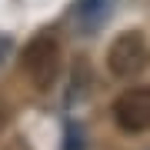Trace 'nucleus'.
Wrapping results in <instances>:
<instances>
[{
	"mask_svg": "<svg viewBox=\"0 0 150 150\" xmlns=\"http://www.w3.org/2000/svg\"><path fill=\"white\" fill-rule=\"evenodd\" d=\"M20 67L37 90H50L60 77V40L54 33H37L20 54Z\"/></svg>",
	"mask_w": 150,
	"mask_h": 150,
	"instance_id": "obj_1",
	"label": "nucleus"
},
{
	"mask_svg": "<svg viewBox=\"0 0 150 150\" xmlns=\"http://www.w3.org/2000/svg\"><path fill=\"white\" fill-rule=\"evenodd\" d=\"M147 64H150V47L140 30H123L113 37L107 50V70L113 77H137L147 70Z\"/></svg>",
	"mask_w": 150,
	"mask_h": 150,
	"instance_id": "obj_2",
	"label": "nucleus"
},
{
	"mask_svg": "<svg viewBox=\"0 0 150 150\" xmlns=\"http://www.w3.org/2000/svg\"><path fill=\"white\" fill-rule=\"evenodd\" d=\"M113 120L123 134L150 130V87H130L113 100Z\"/></svg>",
	"mask_w": 150,
	"mask_h": 150,
	"instance_id": "obj_3",
	"label": "nucleus"
},
{
	"mask_svg": "<svg viewBox=\"0 0 150 150\" xmlns=\"http://www.w3.org/2000/svg\"><path fill=\"white\" fill-rule=\"evenodd\" d=\"M110 13V0H80L77 4V23L80 30H97Z\"/></svg>",
	"mask_w": 150,
	"mask_h": 150,
	"instance_id": "obj_4",
	"label": "nucleus"
},
{
	"mask_svg": "<svg viewBox=\"0 0 150 150\" xmlns=\"http://www.w3.org/2000/svg\"><path fill=\"white\" fill-rule=\"evenodd\" d=\"M64 150H83V127L80 123H67V130H64Z\"/></svg>",
	"mask_w": 150,
	"mask_h": 150,
	"instance_id": "obj_5",
	"label": "nucleus"
},
{
	"mask_svg": "<svg viewBox=\"0 0 150 150\" xmlns=\"http://www.w3.org/2000/svg\"><path fill=\"white\" fill-rule=\"evenodd\" d=\"M7 117H10V113H7V107H4V103H0V127H4V123H7Z\"/></svg>",
	"mask_w": 150,
	"mask_h": 150,
	"instance_id": "obj_6",
	"label": "nucleus"
}]
</instances>
